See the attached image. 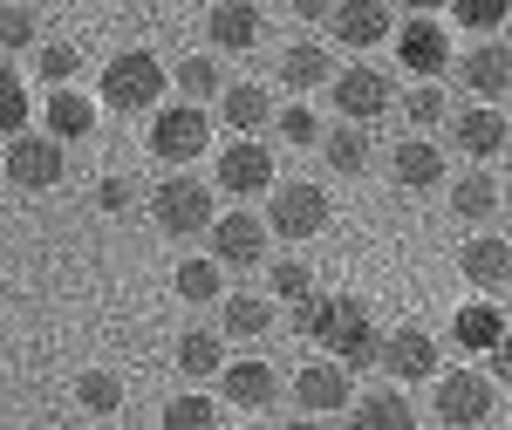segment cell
<instances>
[{
    "instance_id": "cell-1",
    "label": "cell",
    "mask_w": 512,
    "mask_h": 430,
    "mask_svg": "<svg viewBox=\"0 0 512 430\" xmlns=\"http://www.w3.org/2000/svg\"><path fill=\"white\" fill-rule=\"evenodd\" d=\"M294 335L328 342V355L349 376L355 369H383V328H376L362 294H308V301H294Z\"/></svg>"
},
{
    "instance_id": "cell-2",
    "label": "cell",
    "mask_w": 512,
    "mask_h": 430,
    "mask_svg": "<svg viewBox=\"0 0 512 430\" xmlns=\"http://www.w3.org/2000/svg\"><path fill=\"white\" fill-rule=\"evenodd\" d=\"M164 89H171V76H164V62L151 55V48H123V55H110V69H103V110H158Z\"/></svg>"
},
{
    "instance_id": "cell-3",
    "label": "cell",
    "mask_w": 512,
    "mask_h": 430,
    "mask_svg": "<svg viewBox=\"0 0 512 430\" xmlns=\"http://www.w3.org/2000/svg\"><path fill=\"white\" fill-rule=\"evenodd\" d=\"M62 171H69V144L48 137V130H21V137H7V151H0V178H7L14 192H55Z\"/></svg>"
},
{
    "instance_id": "cell-4",
    "label": "cell",
    "mask_w": 512,
    "mask_h": 430,
    "mask_svg": "<svg viewBox=\"0 0 512 430\" xmlns=\"http://www.w3.org/2000/svg\"><path fill=\"white\" fill-rule=\"evenodd\" d=\"M431 410L444 430H485L492 410H499V383L485 369H451V376L431 383Z\"/></svg>"
},
{
    "instance_id": "cell-5",
    "label": "cell",
    "mask_w": 512,
    "mask_h": 430,
    "mask_svg": "<svg viewBox=\"0 0 512 430\" xmlns=\"http://www.w3.org/2000/svg\"><path fill=\"white\" fill-rule=\"evenodd\" d=\"M151 219H158V233L164 239H198V233H212V185L205 178H164L158 192H151Z\"/></svg>"
},
{
    "instance_id": "cell-6",
    "label": "cell",
    "mask_w": 512,
    "mask_h": 430,
    "mask_svg": "<svg viewBox=\"0 0 512 430\" xmlns=\"http://www.w3.org/2000/svg\"><path fill=\"white\" fill-rule=\"evenodd\" d=\"M212 144V110L205 103H171V110H151V157L164 164H198Z\"/></svg>"
},
{
    "instance_id": "cell-7",
    "label": "cell",
    "mask_w": 512,
    "mask_h": 430,
    "mask_svg": "<svg viewBox=\"0 0 512 430\" xmlns=\"http://www.w3.org/2000/svg\"><path fill=\"white\" fill-rule=\"evenodd\" d=\"M267 226H274V239H287V246L315 239L321 226H328V192L308 185V178H280L274 192H267Z\"/></svg>"
},
{
    "instance_id": "cell-8",
    "label": "cell",
    "mask_w": 512,
    "mask_h": 430,
    "mask_svg": "<svg viewBox=\"0 0 512 430\" xmlns=\"http://www.w3.org/2000/svg\"><path fill=\"white\" fill-rule=\"evenodd\" d=\"M328 96H335L342 123H376L383 110H396V82H390V69H376V62H349V69H335Z\"/></svg>"
},
{
    "instance_id": "cell-9",
    "label": "cell",
    "mask_w": 512,
    "mask_h": 430,
    "mask_svg": "<svg viewBox=\"0 0 512 430\" xmlns=\"http://www.w3.org/2000/svg\"><path fill=\"white\" fill-rule=\"evenodd\" d=\"M212 260L226 267V274H253L260 260H267V239H274V226H267V212H226V219H212Z\"/></svg>"
},
{
    "instance_id": "cell-10",
    "label": "cell",
    "mask_w": 512,
    "mask_h": 430,
    "mask_svg": "<svg viewBox=\"0 0 512 430\" xmlns=\"http://www.w3.org/2000/svg\"><path fill=\"white\" fill-rule=\"evenodd\" d=\"M280 178H274V151L260 144V137H233L226 151H219V192L226 198H260V192H274Z\"/></svg>"
},
{
    "instance_id": "cell-11",
    "label": "cell",
    "mask_w": 512,
    "mask_h": 430,
    "mask_svg": "<svg viewBox=\"0 0 512 430\" xmlns=\"http://www.w3.org/2000/svg\"><path fill=\"white\" fill-rule=\"evenodd\" d=\"M458 82H465L472 103H506V96H512V48L499 35L472 41V48L458 55Z\"/></svg>"
},
{
    "instance_id": "cell-12",
    "label": "cell",
    "mask_w": 512,
    "mask_h": 430,
    "mask_svg": "<svg viewBox=\"0 0 512 430\" xmlns=\"http://www.w3.org/2000/svg\"><path fill=\"white\" fill-rule=\"evenodd\" d=\"M383 376L390 383H437V335L424 321H403L383 335Z\"/></svg>"
},
{
    "instance_id": "cell-13",
    "label": "cell",
    "mask_w": 512,
    "mask_h": 430,
    "mask_svg": "<svg viewBox=\"0 0 512 430\" xmlns=\"http://www.w3.org/2000/svg\"><path fill=\"white\" fill-rule=\"evenodd\" d=\"M328 35L342 41V48H383L396 35V7L390 0H335Z\"/></svg>"
},
{
    "instance_id": "cell-14",
    "label": "cell",
    "mask_w": 512,
    "mask_h": 430,
    "mask_svg": "<svg viewBox=\"0 0 512 430\" xmlns=\"http://www.w3.org/2000/svg\"><path fill=\"white\" fill-rule=\"evenodd\" d=\"M451 144L472 157V164H485V157H499L512 144V117L506 110H492V103H472V110H451Z\"/></svg>"
},
{
    "instance_id": "cell-15",
    "label": "cell",
    "mask_w": 512,
    "mask_h": 430,
    "mask_svg": "<svg viewBox=\"0 0 512 430\" xmlns=\"http://www.w3.org/2000/svg\"><path fill=\"white\" fill-rule=\"evenodd\" d=\"M396 48H403V69L424 76V82H437L451 69V28H444L437 14H410L403 35H396Z\"/></svg>"
},
{
    "instance_id": "cell-16",
    "label": "cell",
    "mask_w": 512,
    "mask_h": 430,
    "mask_svg": "<svg viewBox=\"0 0 512 430\" xmlns=\"http://www.w3.org/2000/svg\"><path fill=\"white\" fill-rule=\"evenodd\" d=\"M458 274L472 280L478 294H512V239L478 233L458 246Z\"/></svg>"
},
{
    "instance_id": "cell-17",
    "label": "cell",
    "mask_w": 512,
    "mask_h": 430,
    "mask_svg": "<svg viewBox=\"0 0 512 430\" xmlns=\"http://www.w3.org/2000/svg\"><path fill=\"white\" fill-rule=\"evenodd\" d=\"M294 403L308 410V417H335V410H349V369L328 355V362H308V369H294Z\"/></svg>"
},
{
    "instance_id": "cell-18",
    "label": "cell",
    "mask_w": 512,
    "mask_h": 430,
    "mask_svg": "<svg viewBox=\"0 0 512 430\" xmlns=\"http://www.w3.org/2000/svg\"><path fill=\"white\" fill-rule=\"evenodd\" d=\"M260 7L253 0H212V14H205V41H212V55H246L253 41H260Z\"/></svg>"
},
{
    "instance_id": "cell-19",
    "label": "cell",
    "mask_w": 512,
    "mask_h": 430,
    "mask_svg": "<svg viewBox=\"0 0 512 430\" xmlns=\"http://www.w3.org/2000/svg\"><path fill=\"white\" fill-rule=\"evenodd\" d=\"M219 396H226L233 410H267L280 396V369L274 362H253V355H246V362H226V369H219Z\"/></svg>"
},
{
    "instance_id": "cell-20",
    "label": "cell",
    "mask_w": 512,
    "mask_h": 430,
    "mask_svg": "<svg viewBox=\"0 0 512 430\" xmlns=\"http://www.w3.org/2000/svg\"><path fill=\"white\" fill-rule=\"evenodd\" d=\"M41 123H48V137H62V144H82V137H96V103L82 96L76 82H69V89H48V103H41Z\"/></svg>"
},
{
    "instance_id": "cell-21",
    "label": "cell",
    "mask_w": 512,
    "mask_h": 430,
    "mask_svg": "<svg viewBox=\"0 0 512 430\" xmlns=\"http://www.w3.org/2000/svg\"><path fill=\"white\" fill-rule=\"evenodd\" d=\"M219 123H226L233 137H253L260 123H274V96H267L260 82H226V89H219Z\"/></svg>"
},
{
    "instance_id": "cell-22",
    "label": "cell",
    "mask_w": 512,
    "mask_h": 430,
    "mask_svg": "<svg viewBox=\"0 0 512 430\" xmlns=\"http://www.w3.org/2000/svg\"><path fill=\"white\" fill-rule=\"evenodd\" d=\"M349 430H417V403L403 390H369V396H355Z\"/></svg>"
},
{
    "instance_id": "cell-23",
    "label": "cell",
    "mask_w": 512,
    "mask_h": 430,
    "mask_svg": "<svg viewBox=\"0 0 512 430\" xmlns=\"http://www.w3.org/2000/svg\"><path fill=\"white\" fill-rule=\"evenodd\" d=\"M274 328V301L267 294H226L219 301V335L226 342H260Z\"/></svg>"
},
{
    "instance_id": "cell-24",
    "label": "cell",
    "mask_w": 512,
    "mask_h": 430,
    "mask_svg": "<svg viewBox=\"0 0 512 430\" xmlns=\"http://www.w3.org/2000/svg\"><path fill=\"white\" fill-rule=\"evenodd\" d=\"M396 185H403V192L444 185V151H437L431 137H403V144H396Z\"/></svg>"
},
{
    "instance_id": "cell-25",
    "label": "cell",
    "mask_w": 512,
    "mask_h": 430,
    "mask_svg": "<svg viewBox=\"0 0 512 430\" xmlns=\"http://www.w3.org/2000/svg\"><path fill=\"white\" fill-rule=\"evenodd\" d=\"M280 82L301 96V89H321V82H335V55L321 48V41H287V55H280Z\"/></svg>"
},
{
    "instance_id": "cell-26",
    "label": "cell",
    "mask_w": 512,
    "mask_h": 430,
    "mask_svg": "<svg viewBox=\"0 0 512 430\" xmlns=\"http://www.w3.org/2000/svg\"><path fill=\"white\" fill-rule=\"evenodd\" d=\"M178 369H185L192 383L219 376V369H226V335H219V328H185V335H178Z\"/></svg>"
},
{
    "instance_id": "cell-27",
    "label": "cell",
    "mask_w": 512,
    "mask_h": 430,
    "mask_svg": "<svg viewBox=\"0 0 512 430\" xmlns=\"http://www.w3.org/2000/svg\"><path fill=\"white\" fill-rule=\"evenodd\" d=\"M171 287H178V301H192V308H205V301H226V267H219L212 253H192V260L171 274Z\"/></svg>"
},
{
    "instance_id": "cell-28",
    "label": "cell",
    "mask_w": 512,
    "mask_h": 430,
    "mask_svg": "<svg viewBox=\"0 0 512 430\" xmlns=\"http://www.w3.org/2000/svg\"><path fill=\"white\" fill-rule=\"evenodd\" d=\"M321 157H328L342 178H362V171H369V130H362V123H335V130H321Z\"/></svg>"
},
{
    "instance_id": "cell-29",
    "label": "cell",
    "mask_w": 512,
    "mask_h": 430,
    "mask_svg": "<svg viewBox=\"0 0 512 430\" xmlns=\"http://www.w3.org/2000/svg\"><path fill=\"white\" fill-rule=\"evenodd\" d=\"M499 205H506V185H499L492 171H465V178L451 185V212H458V219H492Z\"/></svg>"
},
{
    "instance_id": "cell-30",
    "label": "cell",
    "mask_w": 512,
    "mask_h": 430,
    "mask_svg": "<svg viewBox=\"0 0 512 430\" xmlns=\"http://www.w3.org/2000/svg\"><path fill=\"white\" fill-rule=\"evenodd\" d=\"M171 82H178V96H185V103H219V89H226L219 55H185V62L171 69Z\"/></svg>"
},
{
    "instance_id": "cell-31",
    "label": "cell",
    "mask_w": 512,
    "mask_h": 430,
    "mask_svg": "<svg viewBox=\"0 0 512 430\" xmlns=\"http://www.w3.org/2000/svg\"><path fill=\"white\" fill-rule=\"evenodd\" d=\"M451 335H458V349H485L492 355V342L506 335V314L492 308V301H472V308H458V328H451Z\"/></svg>"
},
{
    "instance_id": "cell-32",
    "label": "cell",
    "mask_w": 512,
    "mask_h": 430,
    "mask_svg": "<svg viewBox=\"0 0 512 430\" xmlns=\"http://www.w3.org/2000/svg\"><path fill=\"white\" fill-rule=\"evenodd\" d=\"M0 48L7 55H35L41 48V21L28 0H0Z\"/></svg>"
},
{
    "instance_id": "cell-33",
    "label": "cell",
    "mask_w": 512,
    "mask_h": 430,
    "mask_svg": "<svg viewBox=\"0 0 512 430\" xmlns=\"http://www.w3.org/2000/svg\"><path fill=\"white\" fill-rule=\"evenodd\" d=\"M267 294H274V301H287V308H294V301H308V294H315V267H308L301 253L274 260V267H267Z\"/></svg>"
},
{
    "instance_id": "cell-34",
    "label": "cell",
    "mask_w": 512,
    "mask_h": 430,
    "mask_svg": "<svg viewBox=\"0 0 512 430\" xmlns=\"http://www.w3.org/2000/svg\"><path fill=\"white\" fill-rule=\"evenodd\" d=\"M35 76L48 82V89H69V82L82 76V48L76 41H41L35 48Z\"/></svg>"
},
{
    "instance_id": "cell-35",
    "label": "cell",
    "mask_w": 512,
    "mask_h": 430,
    "mask_svg": "<svg viewBox=\"0 0 512 430\" xmlns=\"http://www.w3.org/2000/svg\"><path fill=\"white\" fill-rule=\"evenodd\" d=\"M28 117H35V96H28L21 69H0V137H21Z\"/></svg>"
},
{
    "instance_id": "cell-36",
    "label": "cell",
    "mask_w": 512,
    "mask_h": 430,
    "mask_svg": "<svg viewBox=\"0 0 512 430\" xmlns=\"http://www.w3.org/2000/svg\"><path fill=\"white\" fill-rule=\"evenodd\" d=\"M76 403L89 410V417H117L123 410V383L110 376V369H82L76 376Z\"/></svg>"
},
{
    "instance_id": "cell-37",
    "label": "cell",
    "mask_w": 512,
    "mask_h": 430,
    "mask_svg": "<svg viewBox=\"0 0 512 430\" xmlns=\"http://www.w3.org/2000/svg\"><path fill=\"white\" fill-rule=\"evenodd\" d=\"M164 430H219V403L198 396V390L171 396V403H164Z\"/></svg>"
},
{
    "instance_id": "cell-38",
    "label": "cell",
    "mask_w": 512,
    "mask_h": 430,
    "mask_svg": "<svg viewBox=\"0 0 512 430\" xmlns=\"http://www.w3.org/2000/svg\"><path fill=\"white\" fill-rule=\"evenodd\" d=\"M403 123H417V130H437V123H451V96H444L437 82H417V89L403 96Z\"/></svg>"
},
{
    "instance_id": "cell-39",
    "label": "cell",
    "mask_w": 512,
    "mask_h": 430,
    "mask_svg": "<svg viewBox=\"0 0 512 430\" xmlns=\"http://www.w3.org/2000/svg\"><path fill=\"white\" fill-rule=\"evenodd\" d=\"M274 130H280V144H321V117L308 110V103H287V110H274Z\"/></svg>"
},
{
    "instance_id": "cell-40",
    "label": "cell",
    "mask_w": 512,
    "mask_h": 430,
    "mask_svg": "<svg viewBox=\"0 0 512 430\" xmlns=\"http://www.w3.org/2000/svg\"><path fill=\"white\" fill-rule=\"evenodd\" d=\"M451 7H458V28H472L478 41L499 35V21L512 14V0H451Z\"/></svg>"
},
{
    "instance_id": "cell-41",
    "label": "cell",
    "mask_w": 512,
    "mask_h": 430,
    "mask_svg": "<svg viewBox=\"0 0 512 430\" xmlns=\"http://www.w3.org/2000/svg\"><path fill=\"white\" fill-rule=\"evenodd\" d=\"M130 178H103V185H96V205H103V212H130Z\"/></svg>"
},
{
    "instance_id": "cell-42",
    "label": "cell",
    "mask_w": 512,
    "mask_h": 430,
    "mask_svg": "<svg viewBox=\"0 0 512 430\" xmlns=\"http://www.w3.org/2000/svg\"><path fill=\"white\" fill-rule=\"evenodd\" d=\"M492 383H512V335L492 342Z\"/></svg>"
},
{
    "instance_id": "cell-43",
    "label": "cell",
    "mask_w": 512,
    "mask_h": 430,
    "mask_svg": "<svg viewBox=\"0 0 512 430\" xmlns=\"http://www.w3.org/2000/svg\"><path fill=\"white\" fill-rule=\"evenodd\" d=\"M294 14H301V21H328V14H335V0H294Z\"/></svg>"
},
{
    "instance_id": "cell-44",
    "label": "cell",
    "mask_w": 512,
    "mask_h": 430,
    "mask_svg": "<svg viewBox=\"0 0 512 430\" xmlns=\"http://www.w3.org/2000/svg\"><path fill=\"white\" fill-rule=\"evenodd\" d=\"M287 430H335V424H328V417H308V410H301V417H294Z\"/></svg>"
},
{
    "instance_id": "cell-45",
    "label": "cell",
    "mask_w": 512,
    "mask_h": 430,
    "mask_svg": "<svg viewBox=\"0 0 512 430\" xmlns=\"http://www.w3.org/2000/svg\"><path fill=\"white\" fill-rule=\"evenodd\" d=\"M396 7V0H390ZM403 7H410V14H437V7H451V0H403Z\"/></svg>"
},
{
    "instance_id": "cell-46",
    "label": "cell",
    "mask_w": 512,
    "mask_h": 430,
    "mask_svg": "<svg viewBox=\"0 0 512 430\" xmlns=\"http://www.w3.org/2000/svg\"><path fill=\"white\" fill-rule=\"evenodd\" d=\"M506 212H512V178H506Z\"/></svg>"
}]
</instances>
